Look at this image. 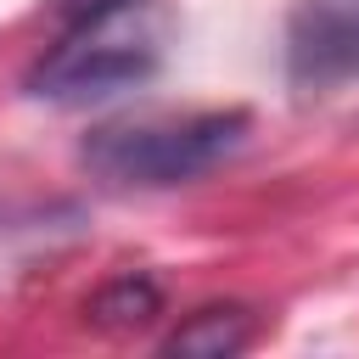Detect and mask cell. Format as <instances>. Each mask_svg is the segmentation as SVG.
<instances>
[{"label":"cell","instance_id":"obj_3","mask_svg":"<svg viewBox=\"0 0 359 359\" xmlns=\"http://www.w3.org/2000/svg\"><path fill=\"white\" fill-rule=\"evenodd\" d=\"M286 79L337 90L359 79V0H297L286 17Z\"/></svg>","mask_w":359,"mask_h":359},{"label":"cell","instance_id":"obj_1","mask_svg":"<svg viewBox=\"0 0 359 359\" xmlns=\"http://www.w3.org/2000/svg\"><path fill=\"white\" fill-rule=\"evenodd\" d=\"M252 118L241 107L230 112H185V118H129V123H101L84 140V168L107 185H135V191H163L202 180L219 168L241 140Z\"/></svg>","mask_w":359,"mask_h":359},{"label":"cell","instance_id":"obj_4","mask_svg":"<svg viewBox=\"0 0 359 359\" xmlns=\"http://www.w3.org/2000/svg\"><path fill=\"white\" fill-rule=\"evenodd\" d=\"M252 337H258L252 309H241V303H208V309H196L191 320H180L163 337V353H174V359H230V353L252 348Z\"/></svg>","mask_w":359,"mask_h":359},{"label":"cell","instance_id":"obj_6","mask_svg":"<svg viewBox=\"0 0 359 359\" xmlns=\"http://www.w3.org/2000/svg\"><path fill=\"white\" fill-rule=\"evenodd\" d=\"M129 6H140V0H62V17H67V28H73V22H90V17L129 11Z\"/></svg>","mask_w":359,"mask_h":359},{"label":"cell","instance_id":"obj_2","mask_svg":"<svg viewBox=\"0 0 359 359\" xmlns=\"http://www.w3.org/2000/svg\"><path fill=\"white\" fill-rule=\"evenodd\" d=\"M151 73H157V39L135 22V6H129V11H112V17L73 22L67 39L50 56L34 62L28 95H39V101H95V95L135 90Z\"/></svg>","mask_w":359,"mask_h":359},{"label":"cell","instance_id":"obj_5","mask_svg":"<svg viewBox=\"0 0 359 359\" xmlns=\"http://www.w3.org/2000/svg\"><path fill=\"white\" fill-rule=\"evenodd\" d=\"M157 314H163V292H157L151 275H118V280H107V286L84 303V320H90L95 331H112V337L146 331Z\"/></svg>","mask_w":359,"mask_h":359}]
</instances>
